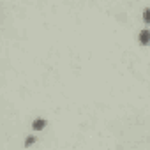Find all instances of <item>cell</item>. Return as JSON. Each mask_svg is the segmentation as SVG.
I'll use <instances>...</instances> for the list:
<instances>
[{
  "mask_svg": "<svg viewBox=\"0 0 150 150\" xmlns=\"http://www.w3.org/2000/svg\"><path fill=\"white\" fill-rule=\"evenodd\" d=\"M143 21H145L146 25H150V7H146V9L143 11Z\"/></svg>",
  "mask_w": 150,
  "mask_h": 150,
  "instance_id": "cell-3",
  "label": "cell"
},
{
  "mask_svg": "<svg viewBox=\"0 0 150 150\" xmlns=\"http://www.w3.org/2000/svg\"><path fill=\"white\" fill-rule=\"evenodd\" d=\"M35 143V138L34 136H28L27 139H25V146H30V145H34Z\"/></svg>",
  "mask_w": 150,
  "mask_h": 150,
  "instance_id": "cell-4",
  "label": "cell"
},
{
  "mask_svg": "<svg viewBox=\"0 0 150 150\" xmlns=\"http://www.w3.org/2000/svg\"><path fill=\"white\" fill-rule=\"evenodd\" d=\"M138 41H139V44H141V46L150 44V30H141V32H139Z\"/></svg>",
  "mask_w": 150,
  "mask_h": 150,
  "instance_id": "cell-1",
  "label": "cell"
},
{
  "mask_svg": "<svg viewBox=\"0 0 150 150\" xmlns=\"http://www.w3.org/2000/svg\"><path fill=\"white\" fill-rule=\"evenodd\" d=\"M46 124H48V122H46L44 118H35V120L32 122V129H34V131H42V129L46 127Z\"/></svg>",
  "mask_w": 150,
  "mask_h": 150,
  "instance_id": "cell-2",
  "label": "cell"
}]
</instances>
